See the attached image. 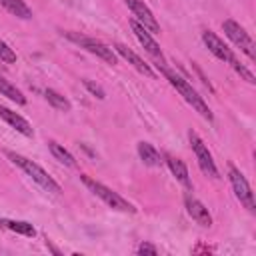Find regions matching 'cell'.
<instances>
[{
    "label": "cell",
    "mask_w": 256,
    "mask_h": 256,
    "mask_svg": "<svg viewBox=\"0 0 256 256\" xmlns=\"http://www.w3.org/2000/svg\"><path fill=\"white\" fill-rule=\"evenodd\" d=\"M64 36H66L68 40L76 42L80 48L88 50L90 54L102 58L106 64H110V66L116 64V54H114V50H112L110 46H106L104 42H100V40H96V38H90V36H84V34H78V32H64Z\"/></svg>",
    "instance_id": "277c9868"
},
{
    "label": "cell",
    "mask_w": 256,
    "mask_h": 256,
    "mask_svg": "<svg viewBox=\"0 0 256 256\" xmlns=\"http://www.w3.org/2000/svg\"><path fill=\"white\" fill-rule=\"evenodd\" d=\"M0 118H2L6 124H10L16 132H20V134H24V136H28V138L34 134V130H32L30 122H28L26 118H22L20 114L12 112V110H10V108H6V106H0Z\"/></svg>",
    "instance_id": "4fadbf2b"
},
{
    "label": "cell",
    "mask_w": 256,
    "mask_h": 256,
    "mask_svg": "<svg viewBox=\"0 0 256 256\" xmlns=\"http://www.w3.org/2000/svg\"><path fill=\"white\" fill-rule=\"evenodd\" d=\"M0 6H4L16 18H22V20H30L32 18V10L28 8V4L24 0H0Z\"/></svg>",
    "instance_id": "2e32d148"
},
{
    "label": "cell",
    "mask_w": 256,
    "mask_h": 256,
    "mask_svg": "<svg viewBox=\"0 0 256 256\" xmlns=\"http://www.w3.org/2000/svg\"><path fill=\"white\" fill-rule=\"evenodd\" d=\"M202 40H204L206 48H208L218 60H222V62H226V64H234V62H236V56H234L232 48H228V44H224V40L218 38L212 30H204V32H202Z\"/></svg>",
    "instance_id": "30bf717a"
},
{
    "label": "cell",
    "mask_w": 256,
    "mask_h": 256,
    "mask_svg": "<svg viewBox=\"0 0 256 256\" xmlns=\"http://www.w3.org/2000/svg\"><path fill=\"white\" fill-rule=\"evenodd\" d=\"M6 156L12 160V164H16L18 168H22L40 188H44L46 192H52V194H60L62 190H60V184L40 166V164H36L34 160H30V158H26V156H22V154H16V152H6Z\"/></svg>",
    "instance_id": "7a4b0ae2"
},
{
    "label": "cell",
    "mask_w": 256,
    "mask_h": 256,
    "mask_svg": "<svg viewBox=\"0 0 256 256\" xmlns=\"http://www.w3.org/2000/svg\"><path fill=\"white\" fill-rule=\"evenodd\" d=\"M114 48H116V52L128 62V64H132L138 72H142L144 76H148V78H154V70L148 66V62H144L134 50H130L128 46H124V44H114Z\"/></svg>",
    "instance_id": "7c38bea8"
},
{
    "label": "cell",
    "mask_w": 256,
    "mask_h": 256,
    "mask_svg": "<svg viewBox=\"0 0 256 256\" xmlns=\"http://www.w3.org/2000/svg\"><path fill=\"white\" fill-rule=\"evenodd\" d=\"M0 94L2 96H6V98H10L12 102H16V104H26V96L14 86V84H10L6 78H2L0 76Z\"/></svg>",
    "instance_id": "d6986e66"
},
{
    "label": "cell",
    "mask_w": 256,
    "mask_h": 256,
    "mask_svg": "<svg viewBox=\"0 0 256 256\" xmlns=\"http://www.w3.org/2000/svg\"><path fill=\"white\" fill-rule=\"evenodd\" d=\"M46 246H48V248H50V250H52L54 254H60V250H58L56 246H52V242H50V240H46Z\"/></svg>",
    "instance_id": "d4e9b609"
},
{
    "label": "cell",
    "mask_w": 256,
    "mask_h": 256,
    "mask_svg": "<svg viewBox=\"0 0 256 256\" xmlns=\"http://www.w3.org/2000/svg\"><path fill=\"white\" fill-rule=\"evenodd\" d=\"M0 226H4V220H2V218H0Z\"/></svg>",
    "instance_id": "484cf974"
},
{
    "label": "cell",
    "mask_w": 256,
    "mask_h": 256,
    "mask_svg": "<svg viewBox=\"0 0 256 256\" xmlns=\"http://www.w3.org/2000/svg\"><path fill=\"white\" fill-rule=\"evenodd\" d=\"M0 62H4V64H14L16 62V52L4 40H0Z\"/></svg>",
    "instance_id": "44dd1931"
},
{
    "label": "cell",
    "mask_w": 256,
    "mask_h": 256,
    "mask_svg": "<svg viewBox=\"0 0 256 256\" xmlns=\"http://www.w3.org/2000/svg\"><path fill=\"white\" fill-rule=\"evenodd\" d=\"M138 156L140 160L146 164V166H152V168H158L162 166V156L158 154V150L148 144V142H138Z\"/></svg>",
    "instance_id": "9a60e30c"
},
{
    "label": "cell",
    "mask_w": 256,
    "mask_h": 256,
    "mask_svg": "<svg viewBox=\"0 0 256 256\" xmlns=\"http://www.w3.org/2000/svg\"><path fill=\"white\" fill-rule=\"evenodd\" d=\"M162 72H164L166 80L172 84V88H174V90H176V92H178V94H180V96H182V98H184V100H186V102H188V104H190V106H192V108H194L202 118L212 120V112H210L208 104H206V102H204V98H202V96L192 88V84H190V82H186L182 76H178L176 72H172L168 66H166Z\"/></svg>",
    "instance_id": "6da1fadb"
},
{
    "label": "cell",
    "mask_w": 256,
    "mask_h": 256,
    "mask_svg": "<svg viewBox=\"0 0 256 256\" xmlns=\"http://www.w3.org/2000/svg\"><path fill=\"white\" fill-rule=\"evenodd\" d=\"M188 140H190V148H192V152H194V156H196V160H198L200 170H202L206 176H210V178H218V168H216V164H214V158H212L208 146L202 142V138H200L194 130H190V132H188Z\"/></svg>",
    "instance_id": "5b68a950"
},
{
    "label": "cell",
    "mask_w": 256,
    "mask_h": 256,
    "mask_svg": "<svg viewBox=\"0 0 256 256\" xmlns=\"http://www.w3.org/2000/svg\"><path fill=\"white\" fill-rule=\"evenodd\" d=\"M138 254H152V256H156L158 254V250H156V246L154 244H148V242H142L140 246H138V250H136Z\"/></svg>",
    "instance_id": "cb8c5ba5"
},
{
    "label": "cell",
    "mask_w": 256,
    "mask_h": 256,
    "mask_svg": "<svg viewBox=\"0 0 256 256\" xmlns=\"http://www.w3.org/2000/svg\"><path fill=\"white\" fill-rule=\"evenodd\" d=\"M228 176H230V184H232V190L236 194V198L240 200V204H244L246 210L254 212L256 210V202H254V192L248 184V180L244 178V174L236 168V166H228Z\"/></svg>",
    "instance_id": "8992f818"
},
{
    "label": "cell",
    "mask_w": 256,
    "mask_h": 256,
    "mask_svg": "<svg viewBox=\"0 0 256 256\" xmlns=\"http://www.w3.org/2000/svg\"><path fill=\"white\" fill-rule=\"evenodd\" d=\"M82 178V182L86 184V188L94 194V196H98L108 208H112V210H118V212H128V214H134L136 212V208L128 202V200H124L118 192H114L112 188H108V186H104L102 182H96V180H92L90 176H86V174H82L80 176Z\"/></svg>",
    "instance_id": "3957f363"
},
{
    "label": "cell",
    "mask_w": 256,
    "mask_h": 256,
    "mask_svg": "<svg viewBox=\"0 0 256 256\" xmlns=\"http://www.w3.org/2000/svg\"><path fill=\"white\" fill-rule=\"evenodd\" d=\"M124 2H126V6L130 8L134 20L140 22L150 34H158V32H160V24H158L156 16L152 14V10L144 4V0H124Z\"/></svg>",
    "instance_id": "9c48e42d"
},
{
    "label": "cell",
    "mask_w": 256,
    "mask_h": 256,
    "mask_svg": "<svg viewBox=\"0 0 256 256\" xmlns=\"http://www.w3.org/2000/svg\"><path fill=\"white\" fill-rule=\"evenodd\" d=\"M4 226L10 228L16 234H24V236H34V226L30 222L24 220H4Z\"/></svg>",
    "instance_id": "ffe728a7"
},
{
    "label": "cell",
    "mask_w": 256,
    "mask_h": 256,
    "mask_svg": "<svg viewBox=\"0 0 256 256\" xmlns=\"http://www.w3.org/2000/svg\"><path fill=\"white\" fill-rule=\"evenodd\" d=\"M222 30H224V34H226L250 60L256 58V50H254L252 38H250V34H248L238 22H234V20H224V22H222Z\"/></svg>",
    "instance_id": "ba28073f"
},
{
    "label": "cell",
    "mask_w": 256,
    "mask_h": 256,
    "mask_svg": "<svg viewBox=\"0 0 256 256\" xmlns=\"http://www.w3.org/2000/svg\"><path fill=\"white\" fill-rule=\"evenodd\" d=\"M44 98L48 100V104L52 106V108H56V110H62V112H68L70 108H72V104H70V100L66 98V96H62L58 90H54V88H46L44 90Z\"/></svg>",
    "instance_id": "e0dca14e"
},
{
    "label": "cell",
    "mask_w": 256,
    "mask_h": 256,
    "mask_svg": "<svg viewBox=\"0 0 256 256\" xmlns=\"http://www.w3.org/2000/svg\"><path fill=\"white\" fill-rule=\"evenodd\" d=\"M48 148H50V152H52V156L58 160V162H62L64 166H70V168H76V160H74V156L64 148V146H60L58 142H54V140H50L48 142Z\"/></svg>",
    "instance_id": "ac0fdd59"
},
{
    "label": "cell",
    "mask_w": 256,
    "mask_h": 256,
    "mask_svg": "<svg viewBox=\"0 0 256 256\" xmlns=\"http://www.w3.org/2000/svg\"><path fill=\"white\" fill-rule=\"evenodd\" d=\"M232 66H234V70H236V72H238V74H240V76H242L246 82H250V84H254V82H256V80H254V74H252L250 70H246V68H244V66H242L238 60H236Z\"/></svg>",
    "instance_id": "603a6c76"
},
{
    "label": "cell",
    "mask_w": 256,
    "mask_h": 256,
    "mask_svg": "<svg viewBox=\"0 0 256 256\" xmlns=\"http://www.w3.org/2000/svg\"><path fill=\"white\" fill-rule=\"evenodd\" d=\"M184 204H186V212L190 214V218L196 222V224H200V226H204V228H210L212 226V216H210V212H208V208L196 198V196H192L190 192L184 196Z\"/></svg>",
    "instance_id": "8fae6325"
},
{
    "label": "cell",
    "mask_w": 256,
    "mask_h": 256,
    "mask_svg": "<svg viewBox=\"0 0 256 256\" xmlns=\"http://www.w3.org/2000/svg\"><path fill=\"white\" fill-rule=\"evenodd\" d=\"M82 82H84L86 90H88L92 96H96L98 100H104V98H106V92H104V88H102L100 84H94L92 80H82Z\"/></svg>",
    "instance_id": "7402d4cb"
},
{
    "label": "cell",
    "mask_w": 256,
    "mask_h": 256,
    "mask_svg": "<svg viewBox=\"0 0 256 256\" xmlns=\"http://www.w3.org/2000/svg\"><path fill=\"white\" fill-rule=\"evenodd\" d=\"M130 26H132V32H134V36L138 38V42L144 46V50H146V52L150 54V58L156 62V66H158L160 70H164V68H166V58H164V54H162L158 42L152 38V34H150L140 22H136L134 18L130 20Z\"/></svg>",
    "instance_id": "52a82bcc"
},
{
    "label": "cell",
    "mask_w": 256,
    "mask_h": 256,
    "mask_svg": "<svg viewBox=\"0 0 256 256\" xmlns=\"http://www.w3.org/2000/svg\"><path fill=\"white\" fill-rule=\"evenodd\" d=\"M166 164H168V168H170V172L176 176V180L184 186V188H192V182H190V176H188V168H186V164L180 160V158H176V156H170V154H166Z\"/></svg>",
    "instance_id": "5bb4252c"
}]
</instances>
